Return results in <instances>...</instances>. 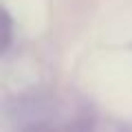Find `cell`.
I'll return each mask as SVG.
<instances>
[{"mask_svg": "<svg viewBox=\"0 0 132 132\" xmlns=\"http://www.w3.org/2000/svg\"><path fill=\"white\" fill-rule=\"evenodd\" d=\"M13 24H11V18H9V13L7 11H2V51L5 48H9V44H11V35H13Z\"/></svg>", "mask_w": 132, "mask_h": 132, "instance_id": "2", "label": "cell"}, {"mask_svg": "<svg viewBox=\"0 0 132 132\" xmlns=\"http://www.w3.org/2000/svg\"><path fill=\"white\" fill-rule=\"evenodd\" d=\"M95 126V119L88 110H81L73 121L66 123H48V121H40L33 126L24 128L22 132H90Z\"/></svg>", "mask_w": 132, "mask_h": 132, "instance_id": "1", "label": "cell"}]
</instances>
